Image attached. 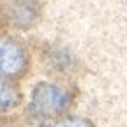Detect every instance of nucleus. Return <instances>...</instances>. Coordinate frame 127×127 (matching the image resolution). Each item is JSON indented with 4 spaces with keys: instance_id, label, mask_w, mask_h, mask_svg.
<instances>
[{
    "instance_id": "obj_1",
    "label": "nucleus",
    "mask_w": 127,
    "mask_h": 127,
    "mask_svg": "<svg viewBox=\"0 0 127 127\" xmlns=\"http://www.w3.org/2000/svg\"><path fill=\"white\" fill-rule=\"evenodd\" d=\"M72 104V95L67 88H64L57 83L41 81L34 87L30 97V113L42 118H58L65 113Z\"/></svg>"
},
{
    "instance_id": "obj_2",
    "label": "nucleus",
    "mask_w": 127,
    "mask_h": 127,
    "mask_svg": "<svg viewBox=\"0 0 127 127\" xmlns=\"http://www.w3.org/2000/svg\"><path fill=\"white\" fill-rule=\"evenodd\" d=\"M30 64L27 48L12 37L0 39V79H20Z\"/></svg>"
},
{
    "instance_id": "obj_3",
    "label": "nucleus",
    "mask_w": 127,
    "mask_h": 127,
    "mask_svg": "<svg viewBox=\"0 0 127 127\" xmlns=\"http://www.w3.org/2000/svg\"><path fill=\"white\" fill-rule=\"evenodd\" d=\"M21 102V92L12 81L0 79V111H11Z\"/></svg>"
},
{
    "instance_id": "obj_4",
    "label": "nucleus",
    "mask_w": 127,
    "mask_h": 127,
    "mask_svg": "<svg viewBox=\"0 0 127 127\" xmlns=\"http://www.w3.org/2000/svg\"><path fill=\"white\" fill-rule=\"evenodd\" d=\"M11 20L14 25L28 28L37 20V9L34 4H14L11 7Z\"/></svg>"
},
{
    "instance_id": "obj_5",
    "label": "nucleus",
    "mask_w": 127,
    "mask_h": 127,
    "mask_svg": "<svg viewBox=\"0 0 127 127\" xmlns=\"http://www.w3.org/2000/svg\"><path fill=\"white\" fill-rule=\"evenodd\" d=\"M53 127H95V125H94V122H90L85 117L69 115V117H62L60 120H57V124Z\"/></svg>"
}]
</instances>
